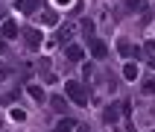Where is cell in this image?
<instances>
[{"label": "cell", "instance_id": "obj_1", "mask_svg": "<svg viewBox=\"0 0 155 132\" xmlns=\"http://www.w3.org/2000/svg\"><path fill=\"white\" fill-rule=\"evenodd\" d=\"M64 91L73 97V103H79V106L88 103V94H85V88L79 85V82H64Z\"/></svg>", "mask_w": 155, "mask_h": 132}, {"label": "cell", "instance_id": "obj_2", "mask_svg": "<svg viewBox=\"0 0 155 132\" xmlns=\"http://www.w3.org/2000/svg\"><path fill=\"white\" fill-rule=\"evenodd\" d=\"M91 56H94V59H105V56H108V47H105V41L94 38V41H91Z\"/></svg>", "mask_w": 155, "mask_h": 132}, {"label": "cell", "instance_id": "obj_3", "mask_svg": "<svg viewBox=\"0 0 155 132\" xmlns=\"http://www.w3.org/2000/svg\"><path fill=\"white\" fill-rule=\"evenodd\" d=\"M120 53L126 56V59H132V56H135V59H140V56H143V53H140V47H132V44L126 41V38L120 41Z\"/></svg>", "mask_w": 155, "mask_h": 132}, {"label": "cell", "instance_id": "obj_4", "mask_svg": "<svg viewBox=\"0 0 155 132\" xmlns=\"http://www.w3.org/2000/svg\"><path fill=\"white\" fill-rule=\"evenodd\" d=\"M64 53H68V59H70V62H79L82 56H85V50H82L79 44H68V47H64Z\"/></svg>", "mask_w": 155, "mask_h": 132}, {"label": "cell", "instance_id": "obj_5", "mask_svg": "<svg viewBox=\"0 0 155 132\" xmlns=\"http://www.w3.org/2000/svg\"><path fill=\"white\" fill-rule=\"evenodd\" d=\"M38 3H41V0H18V9H21L24 15H32L35 9H38Z\"/></svg>", "mask_w": 155, "mask_h": 132}, {"label": "cell", "instance_id": "obj_6", "mask_svg": "<svg viewBox=\"0 0 155 132\" xmlns=\"http://www.w3.org/2000/svg\"><path fill=\"white\" fill-rule=\"evenodd\" d=\"M0 32H3V38H15L18 35V24L15 21H3V29H0Z\"/></svg>", "mask_w": 155, "mask_h": 132}, {"label": "cell", "instance_id": "obj_7", "mask_svg": "<svg viewBox=\"0 0 155 132\" xmlns=\"http://www.w3.org/2000/svg\"><path fill=\"white\" fill-rule=\"evenodd\" d=\"M26 91H29V97H32L35 103H44V100H47V94H44V88H41V85H29Z\"/></svg>", "mask_w": 155, "mask_h": 132}, {"label": "cell", "instance_id": "obj_8", "mask_svg": "<svg viewBox=\"0 0 155 132\" xmlns=\"http://www.w3.org/2000/svg\"><path fill=\"white\" fill-rule=\"evenodd\" d=\"M24 38H26V44H29V47H38V41H41V32H38V29H26Z\"/></svg>", "mask_w": 155, "mask_h": 132}, {"label": "cell", "instance_id": "obj_9", "mask_svg": "<svg viewBox=\"0 0 155 132\" xmlns=\"http://www.w3.org/2000/svg\"><path fill=\"white\" fill-rule=\"evenodd\" d=\"M56 132H73V120H70V117H64V120H59V126H56Z\"/></svg>", "mask_w": 155, "mask_h": 132}, {"label": "cell", "instance_id": "obj_10", "mask_svg": "<svg viewBox=\"0 0 155 132\" xmlns=\"http://www.w3.org/2000/svg\"><path fill=\"white\" fill-rule=\"evenodd\" d=\"M123 76H126V79H135V76H138V68H135V65L129 62V65L123 68Z\"/></svg>", "mask_w": 155, "mask_h": 132}, {"label": "cell", "instance_id": "obj_11", "mask_svg": "<svg viewBox=\"0 0 155 132\" xmlns=\"http://www.w3.org/2000/svg\"><path fill=\"white\" fill-rule=\"evenodd\" d=\"M41 21H44V24H56V12L44 9V12H41Z\"/></svg>", "mask_w": 155, "mask_h": 132}, {"label": "cell", "instance_id": "obj_12", "mask_svg": "<svg viewBox=\"0 0 155 132\" xmlns=\"http://www.w3.org/2000/svg\"><path fill=\"white\" fill-rule=\"evenodd\" d=\"M105 120H108V123L117 120V106H108V109H105Z\"/></svg>", "mask_w": 155, "mask_h": 132}, {"label": "cell", "instance_id": "obj_13", "mask_svg": "<svg viewBox=\"0 0 155 132\" xmlns=\"http://www.w3.org/2000/svg\"><path fill=\"white\" fill-rule=\"evenodd\" d=\"M82 32H85L88 38H94V24H91V21H82Z\"/></svg>", "mask_w": 155, "mask_h": 132}, {"label": "cell", "instance_id": "obj_14", "mask_svg": "<svg viewBox=\"0 0 155 132\" xmlns=\"http://www.w3.org/2000/svg\"><path fill=\"white\" fill-rule=\"evenodd\" d=\"M126 6H129L132 12H138V9H143V0H126Z\"/></svg>", "mask_w": 155, "mask_h": 132}, {"label": "cell", "instance_id": "obj_15", "mask_svg": "<svg viewBox=\"0 0 155 132\" xmlns=\"http://www.w3.org/2000/svg\"><path fill=\"white\" fill-rule=\"evenodd\" d=\"M143 50H147V56H149V62H155V41H149L147 47H143Z\"/></svg>", "mask_w": 155, "mask_h": 132}, {"label": "cell", "instance_id": "obj_16", "mask_svg": "<svg viewBox=\"0 0 155 132\" xmlns=\"http://www.w3.org/2000/svg\"><path fill=\"white\" fill-rule=\"evenodd\" d=\"M53 109H56V112H64V100L56 97V100H53Z\"/></svg>", "mask_w": 155, "mask_h": 132}, {"label": "cell", "instance_id": "obj_17", "mask_svg": "<svg viewBox=\"0 0 155 132\" xmlns=\"http://www.w3.org/2000/svg\"><path fill=\"white\" fill-rule=\"evenodd\" d=\"M59 41H70V29H59Z\"/></svg>", "mask_w": 155, "mask_h": 132}, {"label": "cell", "instance_id": "obj_18", "mask_svg": "<svg viewBox=\"0 0 155 132\" xmlns=\"http://www.w3.org/2000/svg\"><path fill=\"white\" fill-rule=\"evenodd\" d=\"M9 76V68H6V65H0V79H6Z\"/></svg>", "mask_w": 155, "mask_h": 132}, {"label": "cell", "instance_id": "obj_19", "mask_svg": "<svg viewBox=\"0 0 155 132\" xmlns=\"http://www.w3.org/2000/svg\"><path fill=\"white\" fill-rule=\"evenodd\" d=\"M0 53H6V44H3V38H0Z\"/></svg>", "mask_w": 155, "mask_h": 132}, {"label": "cell", "instance_id": "obj_20", "mask_svg": "<svg viewBox=\"0 0 155 132\" xmlns=\"http://www.w3.org/2000/svg\"><path fill=\"white\" fill-rule=\"evenodd\" d=\"M56 3H59V6H68V3H70V0H56Z\"/></svg>", "mask_w": 155, "mask_h": 132}, {"label": "cell", "instance_id": "obj_21", "mask_svg": "<svg viewBox=\"0 0 155 132\" xmlns=\"http://www.w3.org/2000/svg\"><path fill=\"white\" fill-rule=\"evenodd\" d=\"M0 18H3V6H0Z\"/></svg>", "mask_w": 155, "mask_h": 132}]
</instances>
